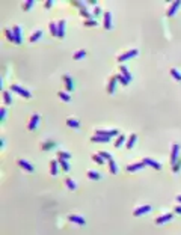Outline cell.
I'll use <instances>...</instances> for the list:
<instances>
[{"instance_id":"cell-34","label":"cell","mask_w":181,"mask_h":235,"mask_svg":"<svg viewBox=\"0 0 181 235\" xmlns=\"http://www.w3.org/2000/svg\"><path fill=\"white\" fill-rule=\"evenodd\" d=\"M55 146H56V142H45L42 145V151H48V149H51V148H55Z\"/></svg>"},{"instance_id":"cell-23","label":"cell","mask_w":181,"mask_h":235,"mask_svg":"<svg viewBox=\"0 0 181 235\" xmlns=\"http://www.w3.org/2000/svg\"><path fill=\"white\" fill-rule=\"evenodd\" d=\"M41 36H42V32H41V30H36V32H33V35L30 36V39H29V41L33 44V42H36V41H38V39L41 38Z\"/></svg>"},{"instance_id":"cell-42","label":"cell","mask_w":181,"mask_h":235,"mask_svg":"<svg viewBox=\"0 0 181 235\" xmlns=\"http://www.w3.org/2000/svg\"><path fill=\"white\" fill-rule=\"evenodd\" d=\"M180 167H181V160H178V161H175V163H173V167H172V170L177 173V172L180 170Z\"/></svg>"},{"instance_id":"cell-10","label":"cell","mask_w":181,"mask_h":235,"mask_svg":"<svg viewBox=\"0 0 181 235\" xmlns=\"http://www.w3.org/2000/svg\"><path fill=\"white\" fill-rule=\"evenodd\" d=\"M178 151H180V145L178 143H175L172 146V154H171V161H172V164L177 161V158H178Z\"/></svg>"},{"instance_id":"cell-13","label":"cell","mask_w":181,"mask_h":235,"mask_svg":"<svg viewBox=\"0 0 181 235\" xmlns=\"http://www.w3.org/2000/svg\"><path fill=\"white\" fill-rule=\"evenodd\" d=\"M116 77H112L110 80H109V86H107V93H109V95H112L113 92H115V86H116Z\"/></svg>"},{"instance_id":"cell-4","label":"cell","mask_w":181,"mask_h":235,"mask_svg":"<svg viewBox=\"0 0 181 235\" xmlns=\"http://www.w3.org/2000/svg\"><path fill=\"white\" fill-rule=\"evenodd\" d=\"M150 211H151V206H150V205H143V206H139L137 210H135L133 216L139 217V216H142V214H145V213H150Z\"/></svg>"},{"instance_id":"cell-14","label":"cell","mask_w":181,"mask_h":235,"mask_svg":"<svg viewBox=\"0 0 181 235\" xmlns=\"http://www.w3.org/2000/svg\"><path fill=\"white\" fill-rule=\"evenodd\" d=\"M68 220H70V221H74V223H77V225H80V226H83V225L86 223L83 217L74 216V214H71V216H68Z\"/></svg>"},{"instance_id":"cell-7","label":"cell","mask_w":181,"mask_h":235,"mask_svg":"<svg viewBox=\"0 0 181 235\" xmlns=\"http://www.w3.org/2000/svg\"><path fill=\"white\" fill-rule=\"evenodd\" d=\"M110 140V137H107V136H94V137H91V142H94V143H106V142H109Z\"/></svg>"},{"instance_id":"cell-9","label":"cell","mask_w":181,"mask_h":235,"mask_svg":"<svg viewBox=\"0 0 181 235\" xmlns=\"http://www.w3.org/2000/svg\"><path fill=\"white\" fill-rule=\"evenodd\" d=\"M104 29L106 30L112 29V14H110V12H106V14H104Z\"/></svg>"},{"instance_id":"cell-44","label":"cell","mask_w":181,"mask_h":235,"mask_svg":"<svg viewBox=\"0 0 181 235\" xmlns=\"http://www.w3.org/2000/svg\"><path fill=\"white\" fill-rule=\"evenodd\" d=\"M5 116H6V109H5V107H2V110H0V119H5Z\"/></svg>"},{"instance_id":"cell-33","label":"cell","mask_w":181,"mask_h":235,"mask_svg":"<svg viewBox=\"0 0 181 235\" xmlns=\"http://www.w3.org/2000/svg\"><path fill=\"white\" fill-rule=\"evenodd\" d=\"M124 142H125V136H124V134H119L118 139H116V142H115V146H116V148H119V146L122 145Z\"/></svg>"},{"instance_id":"cell-8","label":"cell","mask_w":181,"mask_h":235,"mask_svg":"<svg viewBox=\"0 0 181 235\" xmlns=\"http://www.w3.org/2000/svg\"><path fill=\"white\" fill-rule=\"evenodd\" d=\"M142 161H143L146 166H151V167H154V169H157V170L162 169V164L157 163V161H154V160H151V158H143Z\"/></svg>"},{"instance_id":"cell-47","label":"cell","mask_w":181,"mask_h":235,"mask_svg":"<svg viewBox=\"0 0 181 235\" xmlns=\"http://www.w3.org/2000/svg\"><path fill=\"white\" fill-rule=\"evenodd\" d=\"M175 213L181 214V205H177V206H175Z\"/></svg>"},{"instance_id":"cell-15","label":"cell","mask_w":181,"mask_h":235,"mask_svg":"<svg viewBox=\"0 0 181 235\" xmlns=\"http://www.w3.org/2000/svg\"><path fill=\"white\" fill-rule=\"evenodd\" d=\"M38 122H39V115L36 113V115H33V116L30 118V122H29V127H27V128H29V130H35V127L38 125Z\"/></svg>"},{"instance_id":"cell-39","label":"cell","mask_w":181,"mask_h":235,"mask_svg":"<svg viewBox=\"0 0 181 235\" xmlns=\"http://www.w3.org/2000/svg\"><path fill=\"white\" fill-rule=\"evenodd\" d=\"M50 32H51L53 36H57V24L51 23V24H50Z\"/></svg>"},{"instance_id":"cell-48","label":"cell","mask_w":181,"mask_h":235,"mask_svg":"<svg viewBox=\"0 0 181 235\" xmlns=\"http://www.w3.org/2000/svg\"><path fill=\"white\" fill-rule=\"evenodd\" d=\"M177 202H181V194H178V196H177Z\"/></svg>"},{"instance_id":"cell-27","label":"cell","mask_w":181,"mask_h":235,"mask_svg":"<svg viewBox=\"0 0 181 235\" xmlns=\"http://www.w3.org/2000/svg\"><path fill=\"white\" fill-rule=\"evenodd\" d=\"M115 77H116V80H118V82H121V84H122V86H127V84L130 83L128 80H127V78L122 76V74H118V76H115Z\"/></svg>"},{"instance_id":"cell-29","label":"cell","mask_w":181,"mask_h":235,"mask_svg":"<svg viewBox=\"0 0 181 235\" xmlns=\"http://www.w3.org/2000/svg\"><path fill=\"white\" fill-rule=\"evenodd\" d=\"M85 56H86V51H85V50H80V51L74 53V56H72V59H74V60H80V59L85 57Z\"/></svg>"},{"instance_id":"cell-5","label":"cell","mask_w":181,"mask_h":235,"mask_svg":"<svg viewBox=\"0 0 181 235\" xmlns=\"http://www.w3.org/2000/svg\"><path fill=\"white\" fill-rule=\"evenodd\" d=\"M180 6H181V2H180V0H177V2H173V3L171 5L169 11L166 12V15H167V17H172V15H173V14H175V12L178 11V8H180Z\"/></svg>"},{"instance_id":"cell-16","label":"cell","mask_w":181,"mask_h":235,"mask_svg":"<svg viewBox=\"0 0 181 235\" xmlns=\"http://www.w3.org/2000/svg\"><path fill=\"white\" fill-rule=\"evenodd\" d=\"M145 167V163H137V164H130V166H127V170L128 172H136V170H140V169H143Z\"/></svg>"},{"instance_id":"cell-30","label":"cell","mask_w":181,"mask_h":235,"mask_svg":"<svg viewBox=\"0 0 181 235\" xmlns=\"http://www.w3.org/2000/svg\"><path fill=\"white\" fill-rule=\"evenodd\" d=\"M80 15H82V17H86V18H88V20H91V14H89V12L88 11H86V8H85V6L82 5V6H80Z\"/></svg>"},{"instance_id":"cell-28","label":"cell","mask_w":181,"mask_h":235,"mask_svg":"<svg viewBox=\"0 0 181 235\" xmlns=\"http://www.w3.org/2000/svg\"><path fill=\"white\" fill-rule=\"evenodd\" d=\"M92 160H94L95 163H98V164H104V158L100 155V154H94V155H92Z\"/></svg>"},{"instance_id":"cell-24","label":"cell","mask_w":181,"mask_h":235,"mask_svg":"<svg viewBox=\"0 0 181 235\" xmlns=\"http://www.w3.org/2000/svg\"><path fill=\"white\" fill-rule=\"evenodd\" d=\"M66 125H68V127H71V128H79V127H80V122H79V121H76V119H66Z\"/></svg>"},{"instance_id":"cell-32","label":"cell","mask_w":181,"mask_h":235,"mask_svg":"<svg viewBox=\"0 0 181 235\" xmlns=\"http://www.w3.org/2000/svg\"><path fill=\"white\" fill-rule=\"evenodd\" d=\"M57 97L60 98V99H64V101H71V97L68 95V93H65V92H57Z\"/></svg>"},{"instance_id":"cell-45","label":"cell","mask_w":181,"mask_h":235,"mask_svg":"<svg viewBox=\"0 0 181 235\" xmlns=\"http://www.w3.org/2000/svg\"><path fill=\"white\" fill-rule=\"evenodd\" d=\"M100 14H101V8H98V6H97V8L94 9V15H95V17H98Z\"/></svg>"},{"instance_id":"cell-2","label":"cell","mask_w":181,"mask_h":235,"mask_svg":"<svg viewBox=\"0 0 181 235\" xmlns=\"http://www.w3.org/2000/svg\"><path fill=\"white\" fill-rule=\"evenodd\" d=\"M137 50L136 48H133V50H130V51H127V53H124V54H121L119 57H118V62L121 63V62H125V60H128L130 57H135V56H137Z\"/></svg>"},{"instance_id":"cell-21","label":"cell","mask_w":181,"mask_h":235,"mask_svg":"<svg viewBox=\"0 0 181 235\" xmlns=\"http://www.w3.org/2000/svg\"><path fill=\"white\" fill-rule=\"evenodd\" d=\"M50 173L53 176L57 175V161H55V160H51V161H50Z\"/></svg>"},{"instance_id":"cell-25","label":"cell","mask_w":181,"mask_h":235,"mask_svg":"<svg viewBox=\"0 0 181 235\" xmlns=\"http://www.w3.org/2000/svg\"><path fill=\"white\" fill-rule=\"evenodd\" d=\"M88 178L89 179H94V181H98L100 178H101V175H100L98 172H94V170H89L88 172Z\"/></svg>"},{"instance_id":"cell-1","label":"cell","mask_w":181,"mask_h":235,"mask_svg":"<svg viewBox=\"0 0 181 235\" xmlns=\"http://www.w3.org/2000/svg\"><path fill=\"white\" fill-rule=\"evenodd\" d=\"M11 91L15 92V93H18V95H21V97H24V98H30V97H32V93H30L29 91L20 88L18 84H11Z\"/></svg>"},{"instance_id":"cell-37","label":"cell","mask_w":181,"mask_h":235,"mask_svg":"<svg viewBox=\"0 0 181 235\" xmlns=\"http://www.w3.org/2000/svg\"><path fill=\"white\" fill-rule=\"evenodd\" d=\"M57 158H65V160H68V158H71V154L64 152V151H59V152H57Z\"/></svg>"},{"instance_id":"cell-18","label":"cell","mask_w":181,"mask_h":235,"mask_svg":"<svg viewBox=\"0 0 181 235\" xmlns=\"http://www.w3.org/2000/svg\"><path fill=\"white\" fill-rule=\"evenodd\" d=\"M12 32H14V35H15L17 44L20 45V44H21V29H20V26H15V27H14V30H12Z\"/></svg>"},{"instance_id":"cell-19","label":"cell","mask_w":181,"mask_h":235,"mask_svg":"<svg viewBox=\"0 0 181 235\" xmlns=\"http://www.w3.org/2000/svg\"><path fill=\"white\" fill-rule=\"evenodd\" d=\"M64 82H65V86H66V91L71 92L72 91V78L70 76H64Z\"/></svg>"},{"instance_id":"cell-31","label":"cell","mask_w":181,"mask_h":235,"mask_svg":"<svg viewBox=\"0 0 181 235\" xmlns=\"http://www.w3.org/2000/svg\"><path fill=\"white\" fill-rule=\"evenodd\" d=\"M109 169H110V173H112V175H115V173L118 172L116 164H115V161H113V160H109Z\"/></svg>"},{"instance_id":"cell-36","label":"cell","mask_w":181,"mask_h":235,"mask_svg":"<svg viewBox=\"0 0 181 235\" xmlns=\"http://www.w3.org/2000/svg\"><path fill=\"white\" fill-rule=\"evenodd\" d=\"M3 99H5V104H6V106L12 104V98H11V95H9V92H3Z\"/></svg>"},{"instance_id":"cell-38","label":"cell","mask_w":181,"mask_h":235,"mask_svg":"<svg viewBox=\"0 0 181 235\" xmlns=\"http://www.w3.org/2000/svg\"><path fill=\"white\" fill-rule=\"evenodd\" d=\"M171 74H172L173 78H177V80H180V82H181V74H180L175 68H171Z\"/></svg>"},{"instance_id":"cell-35","label":"cell","mask_w":181,"mask_h":235,"mask_svg":"<svg viewBox=\"0 0 181 235\" xmlns=\"http://www.w3.org/2000/svg\"><path fill=\"white\" fill-rule=\"evenodd\" d=\"M65 183H66V185H68V189H70V190H76V189H77V185H76V183H74V181H72V179L66 178V181H65Z\"/></svg>"},{"instance_id":"cell-17","label":"cell","mask_w":181,"mask_h":235,"mask_svg":"<svg viewBox=\"0 0 181 235\" xmlns=\"http://www.w3.org/2000/svg\"><path fill=\"white\" fill-rule=\"evenodd\" d=\"M5 36L8 38V41H9V42H15V44H17L15 35H14V32H12V30H9V29H5Z\"/></svg>"},{"instance_id":"cell-22","label":"cell","mask_w":181,"mask_h":235,"mask_svg":"<svg viewBox=\"0 0 181 235\" xmlns=\"http://www.w3.org/2000/svg\"><path fill=\"white\" fill-rule=\"evenodd\" d=\"M57 161H59L60 167H62V170H65V172L70 170V164H68V161H66L65 158H57Z\"/></svg>"},{"instance_id":"cell-20","label":"cell","mask_w":181,"mask_h":235,"mask_svg":"<svg viewBox=\"0 0 181 235\" xmlns=\"http://www.w3.org/2000/svg\"><path fill=\"white\" fill-rule=\"evenodd\" d=\"M119 71H121V74H122V76H124L127 80H128V82H131V74L128 72V69H127L124 65H121V66H119Z\"/></svg>"},{"instance_id":"cell-41","label":"cell","mask_w":181,"mask_h":235,"mask_svg":"<svg viewBox=\"0 0 181 235\" xmlns=\"http://www.w3.org/2000/svg\"><path fill=\"white\" fill-rule=\"evenodd\" d=\"M98 154H100V155H101L104 160H112V155H110L109 152H106V151H100Z\"/></svg>"},{"instance_id":"cell-12","label":"cell","mask_w":181,"mask_h":235,"mask_svg":"<svg viewBox=\"0 0 181 235\" xmlns=\"http://www.w3.org/2000/svg\"><path fill=\"white\" fill-rule=\"evenodd\" d=\"M57 36L60 39L65 36V21H64V20H60V21L57 23Z\"/></svg>"},{"instance_id":"cell-11","label":"cell","mask_w":181,"mask_h":235,"mask_svg":"<svg viewBox=\"0 0 181 235\" xmlns=\"http://www.w3.org/2000/svg\"><path fill=\"white\" fill-rule=\"evenodd\" d=\"M18 166L23 167V169H26V170H29V172H33V170H35V167H33L29 161H26V160H18Z\"/></svg>"},{"instance_id":"cell-46","label":"cell","mask_w":181,"mask_h":235,"mask_svg":"<svg viewBox=\"0 0 181 235\" xmlns=\"http://www.w3.org/2000/svg\"><path fill=\"white\" fill-rule=\"evenodd\" d=\"M51 5H53V0H47V2L44 3V6H45L47 9H48V8H51Z\"/></svg>"},{"instance_id":"cell-6","label":"cell","mask_w":181,"mask_h":235,"mask_svg":"<svg viewBox=\"0 0 181 235\" xmlns=\"http://www.w3.org/2000/svg\"><path fill=\"white\" fill-rule=\"evenodd\" d=\"M172 217H173V214H171V213L165 214V216H162V217H157L156 219V225H163V223H166V221H169Z\"/></svg>"},{"instance_id":"cell-3","label":"cell","mask_w":181,"mask_h":235,"mask_svg":"<svg viewBox=\"0 0 181 235\" xmlns=\"http://www.w3.org/2000/svg\"><path fill=\"white\" fill-rule=\"evenodd\" d=\"M95 134H97V136H107V137H113V136H118L119 131H118V130H110V131H107V130H95Z\"/></svg>"},{"instance_id":"cell-26","label":"cell","mask_w":181,"mask_h":235,"mask_svg":"<svg viewBox=\"0 0 181 235\" xmlns=\"http://www.w3.org/2000/svg\"><path fill=\"white\" fill-rule=\"evenodd\" d=\"M136 139H137L136 134H131V136L128 137V142H127V148H128V149H131V148H133V145H135V142H136Z\"/></svg>"},{"instance_id":"cell-43","label":"cell","mask_w":181,"mask_h":235,"mask_svg":"<svg viewBox=\"0 0 181 235\" xmlns=\"http://www.w3.org/2000/svg\"><path fill=\"white\" fill-rule=\"evenodd\" d=\"M85 26H97V21H94V20H86L85 21Z\"/></svg>"},{"instance_id":"cell-40","label":"cell","mask_w":181,"mask_h":235,"mask_svg":"<svg viewBox=\"0 0 181 235\" xmlns=\"http://www.w3.org/2000/svg\"><path fill=\"white\" fill-rule=\"evenodd\" d=\"M32 6H33V0H29V2L23 3V6H21V8H23V11H29V9L32 8Z\"/></svg>"}]
</instances>
